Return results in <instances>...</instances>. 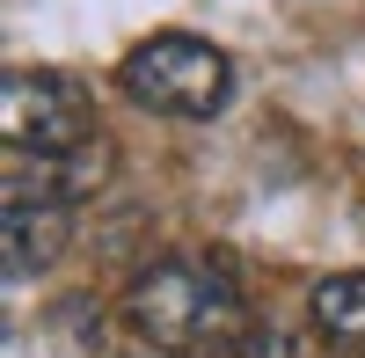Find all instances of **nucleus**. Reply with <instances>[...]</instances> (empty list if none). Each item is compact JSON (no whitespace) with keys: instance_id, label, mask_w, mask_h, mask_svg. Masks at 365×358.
<instances>
[{"instance_id":"obj_1","label":"nucleus","mask_w":365,"mask_h":358,"mask_svg":"<svg viewBox=\"0 0 365 358\" xmlns=\"http://www.w3.org/2000/svg\"><path fill=\"white\" fill-rule=\"evenodd\" d=\"M125 314H132V329L154 344V351H175V358L212 351V344L234 351L241 337H249L234 278H220V271L197 263V256H161V263H146V271L132 278V292H125Z\"/></svg>"},{"instance_id":"obj_2","label":"nucleus","mask_w":365,"mask_h":358,"mask_svg":"<svg viewBox=\"0 0 365 358\" xmlns=\"http://www.w3.org/2000/svg\"><path fill=\"white\" fill-rule=\"evenodd\" d=\"M117 88L139 110H161V117H220L227 88H234V66H227L220 44L190 37V29H154L146 44L125 51Z\"/></svg>"},{"instance_id":"obj_3","label":"nucleus","mask_w":365,"mask_h":358,"mask_svg":"<svg viewBox=\"0 0 365 358\" xmlns=\"http://www.w3.org/2000/svg\"><path fill=\"white\" fill-rule=\"evenodd\" d=\"M0 132L15 154H81V146H96V110L66 73L15 66L0 81Z\"/></svg>"},{"instance_id":"obj_4","label":"nucleus","mask_w":365,"mask_h":358,"mask_svg":"<svg viewBox=\"0 0 365 358\" xmlns=\"http://www.w3.org/2000/svg\"><path fill=\"white\" fill-rule=\"evenodd\" d=\"M110 175V146H81V154H15L8 161V205H51V213H73L88 190H103Z\"/></svg>"},{"instance_id":"obj_5","label":"nucleus","mask_w":365,"mask_h":358,"mask_svg":"<svg viewBox=\"0 0 365 358\" xmlns=\"http://www.w3.org/2000/svg\"><path fill=\"white\" fill-rule=\"evenodd\" d=\"M73 220L51 213V205H8V220H0V256H8V278H37L58 263L66 249Z\"/></svg>"},{"instance_id":"obj_6","label":"nucleus","mask_w":365,"mask_h":358,"mask_svg":"<svg viewBox=\"0 0 365 358\" xmlns=\"http://www.w3.org/2000/svg\"><path fill=\"white\" fill-rule=\"evenodd\" d=\"M307 314L322 337L336 344H365V271H336V278H314L307 285Z\"/></svg>"},{"instance_id":"obj_7","label":"nucleus","mask_w":365,"mask_h":358,"mask_svg":"<svg viewBox=\"0 0 365 358\" xmlns=\"http://www.w3.org/2000/svg\"><path fill=\"white\" fill-rule=\"evenodd\" d=\"M234 358H307V351H299V337H285V329H263V322H249V337L234 344Z\"/></svg>"}]
</instances>
